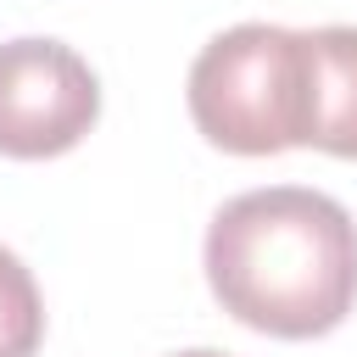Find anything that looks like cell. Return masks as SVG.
<instances>
[{
	"label": "cell",
	"mask_w": 357,
	"mask_h": 357,
	"mask_svg": "<svg viewBox=\"0 0 357 357\" xmlns=\"http://www.w3.org/2000/svg\"><path fill=\"white\" fill-rule=\"evenodd\" d=\"M206 284L245 329L329 335L357 301V223L324 190H245L206 229Z\"/></svg>",
	"instance_id": "cell-1"
},
{
	"label": "cell",
	"mask_w": 357,
	"mask_h": 357,
	"mask_svg": "<svg viewBox=\"0 0 357 357\" xmlns=\"http://www.w3.org/2000/svg\"><path fill=\"white\" fill-rule=\"evenodd\" d=\"M173 357H229V351H212V346H195V351H173Z\"/></svg>",
	"instance_id": "cell-6"
},
{
	"label": "cell",
	"mask_w": 357,
	"mask_h": 357,
	"mask_svg": "<svg viewBox=\"0 0 357 357\" xmlns=\"http://www.w3.org/2000/svg\"><path fill=\"white\" fill-rule=\"evenodd\" d=\"M312 100H307V145L357 162V28H307Z\"/></svg>",
	"instance_id": "cell-4"
},
{
	"label": "cell",
	"mask_w": 357,
	"mask_h": 357,
	"mask_svg": "<svg viewBox=\"0 0 357 357\" xmlns=\"http://www.w3.org/2000/svg\"><path fill=\"white\" fill-rule=\"evenodd\" d=\"M45 340V301L17 251L0 245V357H33Z\"/></svg>",
	"instance_id": "cell-5"
},
{
	"label": "cell",
	"mask_w": 357,
	"mask_h": 357,
	"mask_svg": "<svg viewBox=\"0 0 357 357\" xmlns=\"http://www.w3.org/2000/svg\"><path fill=\"white\" fill-rule=\"evenodd\" d=\"M307 28L240 22L206 39L190 67V117L218 151L234 156H273L307 145Z\"/></svg>",
	"instance_id": "cell-2"
},
{
	"label": "cell",
	"mask_w": 357,
	"mask_h": 357,
	"mask_svg": "<svg viewBox=\"0 0 357 357\" xmlns=\"http://www.w3.org/2000/svg\"><path fill=\"white\" fill-rule=\"evenodd\" d=\"M95 117L100 78L73 45L39 33L0 45V156H61L95 128Z\"/></svg>",
	"instance_id": "cell-3"
}]
</instances>
